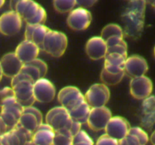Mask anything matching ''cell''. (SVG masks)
Here are the masks:
<instances>
[{"label":"cell","instance_id":"cell-16","mask_svg":"<svg viewBox=\"0 0 155 145\" xmlns=\"http://www.w3.org/2000/svg\"><path fill=\"white\" fill-rule=\"evenodd\" d=\"M130 128V123L125 118L121 116H112L107 122L104 131L106 134L119 141L126 137Z\"/></svg>","mask_w":155,"mask_h":145},{"label":"cell","instance_id":"cell-46","mask_svg":"<svg viewBox=\"0 0 155 145\" xmlns=\"http://www.w3.org/2000/svg\"><path fill=\"white\" fill-rule=\"evenodd\" d=\"M0 145H3L2 143V140H1V137H0Z\"/></svg>","mask_w":155,"mask_h":145},{"label":"cell","instance_id":"cell-31","mask_svg":"<svg viewBox=\"0 0 155 145\" xmlns=\"http://www.w3.org/2000/svg\"><path fill=\"white\" fill-rule=\"evenodd\" d=\"M54 9L59 13H68L77 5L76 0H53Z\"/></svg>","mask_w":155,"mask_h":145},{"label":"cell","instance_id":"cell-2","mask_svg":"<svg viewBox=\"0 0 155 145\" xmlns=\"http://www.w3.org/2000/svg\"><path fill=\"white\" fill-rule=\"evenodd\" d=\"M33 83L31 77L22 72L12 79L11 87L13 89L17 101L24 108L33 106L36 101L33 96Z\"/></svg>","mask_w":155,"mask_h":145},{"label":"cell","instance_id":"cell-44","mask_svg":"<svg viewBox=\"0 0 155 145\" xmlns=\"http://www.w3.org/2000/svg\"><path fill=\"white\" fill-rule=\"evenodd\" d=\"M5 2V0H0V8L4 5Z\"/></svg>","mask_w":155,"mask_h":145},{"label":"cell","instance_id":"cell-23","mask_svg":"<svg viewBox=\"0 0 155 145\" xmlns=\"http://www.w3.org/2000/svg\"><path fill=\"white\" fill-rule=\"evenodd\" d=\"M44 24H27L25 28V39L31 41L41 48L45 36L49 31Z\"/></svg>","mask_w":155,"mask_h":145},{"label":"cell","instance_id":"cell-14","mask_svg":"<svg viewBox=\"0 0 155 145\" xmlns=\"http://www.w3.org/2000/svg\"><path fill=\"white\" fill-rule=\"evenodd\" d=\"M130 91L132 96L136 99H145L152 93V81L145 75L132 78L130 83Z\"/></svg>","mask_w":155,"mask_h":145},{"label":"cell","instance_id":"cell-7","mask_svg":"<svg viewBox=\"0 0 155 145\" xmlns=\"http://www.w3.org/2000/svg\"><path fill=\"white\" fill-rule=\"evenodd\" d=\"M58 101L61 106L70 111L85 101L81 91L75 86H66L61 89L58 95Z\"/></svg>","mask_w":155,"mask_h":145},{"label":"cell","instance_id":"cell-26","mask_svg":"<svg viewBox=\"0 0 155 145\" xmlns=\"http://www.w3.org/2000/svg\"><path fill=\"white\" fill-rule=\"evenodd\" d=\"M90 110L91 107L86 101H84L77 107L70 110L69 113L73 120L77 121L81 124H84L87 122Z\"/></svg>","mask_w":155,"mask_h":145},{"label":"cell","instance_id":"cell-10","mask_svg":"<svg viewBox=\"0 0 155 145\" xmlns=\"http://www.w3.org/2000/svg\"><path fill=\"white\" fill-rule=\"evenodd\" d=\"M43 123V117L40 110L36 107H24L20 117L18 125L33 134L38 127Z\"/></svg>","mask_w":155,"mask_h":145},{"label":"cell","instance_id":"cell-17","mask_svg":"<svg viewBox=\"0 0 155 145\" xmlns=\"http://www.w3.org/2000/svg\"><path fill=\"white\" fill-rule=\"evenodd\" d=\"M148 70V64L143 57L138 54L127 57L125 62V74L131 78L145 76Z\"/></svg>","mask_w":155,"mask_h":145},{"label":"cell","instance_id":"cell-35","mask_svg":"<svg viewBox=\"0 0 155 145\" xmlns=\"http://www.w3.org/2000/svg\"><path fill=\"white\" fill-rule=\"evenodd\" d=\"M95 145H118V140L104 134L98 137Z\"/></svg>","mask_w":155,"mask_h":145},{"label":"cell","instance_id":"cell-40","mask_svg":"<svg viewBox=\"0 0 155 145\" xmlns=\"http://www.w3.org/2000/svg\"><path fill=\"white\" fill-rule=\"evenodd\" d=\"M21 0H10V8L12 11H15V8H16L17 5Z\"/></svg>","mask_w":155,"mask_h":145},{"label":"cell","instance_id":"cell-36","mask_svg":"<svg viewBox=\"0 0 155 145\" xmlns=\"http://www.w3.org/2000/svg\"><path fill=\"white\" fill-rule=\"evenodd\" d=\"M14 96H15V92L12 87H4L0 89V107L5 100Z\"/></svg>","mask_w":155,"mask_h":145},{"label":"cell","instance_id":"cell-47","mask_svg":"<svg viewBox=\"0 0 155 145\" xmlns=\"http://www.w3.org/2000/svg\"><path fill=\"white\" fill-rule=\"evenodd\" d=\"M154 57H155V47H154Z\"/></svg>","mask_w":155,"mask_h":145},{"label":"cell","instance_id":"cell-11","mask_svg":"<svg viewBox=\"0 0 155 145\" xmlns=\"http://www.w3.org/2000/svg\"><path fill=\"white\" fill-rule=\"evenodd\" d=\"M23 20L15 11L5 12L0 16V33L7 36H12L20 32Z\"/></svg>","mask_w":155,"mask_h":145},{"label":"cell","instance_id":"cell-33","mask_svg":"<svg viewBox=\"0 0 155 145\" xmlns=\"http://www.w3.org/2000/svg\"><path fill=\"white\" fill-rule=\"evenodd\" d=\"M129 131L134 134L139 139L142 145H146L149 140V137L146 131L140 127H131Z\"/></svg>","mask_w":155,"mask_h":145},{"label":"cell","instance_id":"cell-19","mask_svg":"<svg viewBox=\"0 0 155 145\" xmlns=\"http://www.w3.org/2000/svg\"><path fill=\"white\" fill-rule=\"evenodd\" d=\"M86 52L92 60H101L104 58L107 53V44L101 36H93L86 42Z\"/></svg>","mask_w":155,"mask_h":145},{"label":"cell","instance_id":"cell-48","mask_svg":"<svg viewBox=\"0 0 155 145\" xmlns=\"http://www.w3.org/2000/svg\"><path fill=\"white\" fill-rule=\"evenodd\" d=\"M128 1H132V0H128Z\"/></svg>","mask_w":155,"mask_h":145},{"label":"cell","instance_id":"cell-24","mask_svg":"<svg viewBox=\"0 0 155 145\" xmlns=\"http://www.w3.org/2000/svg\"><path fill=\"white\" fill-rule=\"evenodd\" d=\"M127 56L117 53H109L104 57L103 69L112 73H118L124 71L125 62Z\"/></svg>","mask_w":155,"mask_h":145},{"label":"cell","instance_id":"cell-8","mask_svg":"<svg viewBox=\"0 0 155 145\" xmlns=\"http://www.w3.org/2000/svg\"><path fill=\"white\" fill-rule=\"evenodd\" d=\"M71 121L69 111L62 106L53 107L45 116V123L50 125L54 131L67 128Z\"/></svg>","mask_w":155,"mask_h":145},{"label":"cell","instance_id":"cell-25","mask_svg":"<svg viewBox=\"0 0 155 145\" xmlns=\"http://www.w3.org/2000/svg\"><path fill=\"white\" fill-rule=\"evenodd\" d=\"M54 130L46 123H42L32 136V140L37 145H51L54 137Z\"/></svg>","mask_w":155,"mask_h":145},{"label":"cell","instance_id":"cell-29","mask_svg":"<svg viewBox=\"0 0 155 145\" xmlns=\"http://www.w3.org/2000/svg\"><path fill=\"white\" fill-rule=\"evenodd\" d=\"M125 75V71L118 72V73H112L102 69L101 72V80L102 83L106 85H115L121 82Z\"/></svg>","mask_w":155,"mask_h":145},{"label":"cell","instance_id":"cell-5","mask_svg":"<svg viewBox=\"0 0 155 145\" xmlns=\"http://www.w3.org/2000/svg\"><path fill=\"white\" fill-rule=\"evenodd\" d=\"M23 109L24 107L18 103L15 96L5 100L1 106L0 116L5 123L8 130L12 129L18 125Z\"/></svg>","mask_w":155,"mask_h":145},{"label":"cell","instance_id":"cell-9","mask_svg":"<svg viewBox=\"0 0 155 145\" xmlns=\"http://www.w3.org/2000/svg\"><path fill=\"white\" fill-rule=\"evenodd\" d=\"M92 17L88 9L78 7L69 12L67 24L74 31H83L90 26Z\"/></svg>","mask_w":155,"mask_h":145},{"label":"cell","instance_id":"cell-37","mask_svg":"<svg viewBox=\"0 0 155 145\" xmlns=\"http://www.w3.org/2000/svg\"><path fill=\"white\" fill-rule=\"evenodd\" d=\"M81 126H82L81 123H80L79 122H77V121H74L72 119V121H71V123L69 124V125H68V127L66 128V129H68V131H69L73 136H74L75 134H77L80 130H81Z\"/></svg>","mask_w":155,"mask_h":145},{"label":"cell","instance_id":"cell-27","mask_svg":"<svg viewBox=\"0 0 155 145\" xmlns=\"http://www.w3.org/2000/svg\"><path fill=\"white\" fill-rule=\"evenodd\" d=\"M107 46V53H117L127 56V44L124 40V38H111L105 41Z\"/></svg>","mask_w":155,"mask_h":145},{"label":"cell","instance_id":"cell-13","mask_svg":"<svg viewBox=\"0 0 155 145\" xmlns=\"http://www.w3.org/2000/svg\"><path fill=\"white\" fill-rule=\"evenodd\" d=\"M112 117V113L107 107L91 108L87 122L89 128L95 131L104 130L107 122Z\"/></svg>","mask_w":155,"mask_h":145},{"label":"cell","instance_id":"cell-22","mask_svg":"<svg viewBox=\"0 0 155 145\" xmlns=\"http://www.w3.org/2000/svg\"><path fill=\"white\" fill-rule=\"evenodd\" d=\"M48 71L46 63L41 59L36 58L35 60L24 63L21 72L27 74L34 82L41 78H44Z\"/></svg>","mask_w":155,"mask_h":145},{"label":"cell","instance_id":"cell-18","mask_svg":"<svg viewBox=\"0 0 155 145\" xmlns=\"http://www.w3.org/2000/svg\"><path fill=\"white\" fill-rule=\"evenodd\" d=\"M23 65V62L15 52L7 53L0 60V66L3 76L11 79L21 72Z\"/></svg>","mask_w":155,"mask_h":145},{"label":"cell","instance_id":"cell-20","mask_svg":"<svg viewBox=\"0 0 155 145\" xmlns=\"http://www.w3.org/2000/svg\"><path fill=\"white\" fill-rule=\"evenodd\" d=\"M40 48L31 41L24 39L17 46L15 53L23 63H27L37 58Z\"/></svg>","mask_w":155,"mask_h":145},{"label":"cell","instance_id":"cell-43","mask_svg":"<svg viewBox=\"0 0 155 145\" xmlns=\"http://www.w3.org/2000/svg\"><path fill=\"white\" fill-rule=\"evenodd\" d=\"M26 145H37V144H36V143H34V142L31 140H30V141H29Z\"/></svg>","mask_w":155,"mask_h":145},{"label":"cell","instance_id":"cell-34","mask_svg":"<svg viewBox=\"0 0 155 145\" xmlns=\"http://www.w3.org/2000/svg\"><path fill=\"white\" fill-rule=\"evenodd\" d=\"M118 145H142L139 139L133 133L129 131L124 138L118 141Z\"/></svg>","mask_w":155,"mask_h":145},{"label":"cell","instance_id":"cell-21","mask_svg":"<svg viewBox=\"0 0 155 145\" xmlns=\"http://www.w3.org/2000/svg\"><path fill=\"white\" fill-rule=\"evenodd\" d=\"M141 123L147 129L151 128L155 124V95H150L143 100Z\"/></svg>","mask_w":155,"mask_h":145},{"label":"cell","instance_id":"cell-30","mask_svg":"<svg viewBox=\"0 0 155 145\" xmlns=\"http://www.w3.org/2000/svg\"><path fill=\"white\" fill-rule=\"evenodd\" d=\"M74 136L68 131V129L56 131L51 145H73Z\"/></svg>","mask_w":155,"mask_h":145},{"label":"cell","instance_id":"cell-12","mask_svg":"<svg viewBox=\"0 0 155 145\" xmlns=\"http://www.w3.org/2000/svg\"><path fill=\"white\" fill-rule=\"evenodd\" d=\"M55 95L54 85L45 77L36 80L33 83V96L36 101L42 104L50 103L54 100Z\"/></svg>","mask_w":155,"mask_h":145},{"label":"cell","instance_id":"cell-38","mask_svg":"<svg viewBox=\"0 0 155 145\" xmlns=\"http://www.w3.org/2000/svg\"><path fill=\"white\" fill-rule=\"evenodd\" d=\"M97 2L98 0H76V3L79 7L86 9L92 7Z\"/></svg>","mask_w":155,"mask_h":145},{"label":"cell","instance_id":"cell-1","mask_svg":"<svg viewBox=\"0 0 155 145\" xmlns=\"http://www.w3.org/2000/svg\"><path fill=\"white\" fill-rule=\"evenodd\" d=\"M146 3L144 0H132L122 13L124 36L132 39H139L145 26Z\"/></svg>","mask_w":155,"mask_h":145},{"label":"cell","instance_id":"cell-4","mask_svg":"<svg viewBox=\"0 0 155 145\" xmlns=\"http://www.w3.org/2000/svg\"><path fill=\"white\" fill-rule=\"evenodd\" d=\"M68 42V38L64 33L49 30L44 39L41 48L51 57H60L64 54Z\"/></svg>","mask_w":155,"mask_h":145},{"label":"cell","instance_id":"cell-15","mask_svg":"<svg viewBox=\"0 0 155 145\" xmlns=\"http://www.w3.org/2000/svg\"><path fill=\"white\" fill-rule=\"evenodd\" d=\"M33 134L20 125L9 129L1 136L3 145H26L32 140Z\"/></svg>","mask_w":155,"mask_h":145},{"label":"cell","instance_id":"cell-6","mask_svg":"<svg viewBox=\"0 0 155 145\" xmlns=\"http://www.w3.org/2000/svg\"><path fill=\"white\" fill-rule=\"evenodd\" d=\"M110 90L104 83L92 85L84 95L85 101L91 108L105 106L110 99Z\"/></svg>","mask_w":155,"mask_h":145},{"label":"cell","instance_id":"cell-3","mask_svg":"<svg viewBox=\"0 0 155 145\" xmlns=\"http://www.w3.org/2000/svg\"><path fill=\"white\" fill-rule=\"evenodd\" d=\"M15 11L27 24H44L46 21L45 10L34 0H21Z\"/></svg>","mask_w":155,"mask_h":145},{"label":"cell","instance_id":"cell-45","mask_svg":"<svg viewBox=\"0 0 155 145\" xmlns=\"http://www.w3.org/2000/svg\"><path fill=\"white\" fill-rule=\"evenodd\" d=\"M151 6H152V7H153V8H154L155 9V2H154V4H153V5H151Z\"/></svg>","mask_w":155,"mask_h":145},{"label":"cell","instance_id":"cell-41","mask_svg":"<svg viewBox=\"0 0 155 145\" xmlns=\"http://www.w3.org/2000/svg\"><path fill=\"white\" fill-rule=\"evenodd\" d=\"M150 140H151V143H152V145H155V130L153 131L152 134H151V137H150Z\"/></svg>","mask_w":155,"mask_h":145},{"label":"cell","instance_id":"cell-32","mask_svg":"<svg viewBox=\"0 0 155 145\" xmlns=\"http://www.w3.org/2000/svg\"><path fill=\"white\" fill-rule=\"evenodd\" d=\"M73 145H94L90 136L83 130H80L73 138Z\"/></svg>","mask_w":155,"mask_h":145},{"label":"cell","instance_id":"cell-39","mask_svg":"<svg viewBox=\"0 0 155 145\" xmlns=\"http://www.w3.org/2000/svg\"><path fill=\"white\" fill-rule=\"evenodd\" d=\"M7 131H8L7 126H6L4 121H3L2 118L1 116H0V137L2 136Z\"/></svg>","mask_w":155,"mask_h":145},{"label":"cell","instance_id":"cell-28","mask_svg":"<svg viewBox=\"0 0 155 145\" xmlns=\"http://www.w3.org/2000/svg\"><path fill=\"white\" fill-rule=\"evenodd\" d=\"M124 31L120 26L116 24H110L105 26L101 30V37L106 41L113 37H124Z\"/></svg>","mask_w":155,"mask_h":145},{"label":"cell","instance_id":"cell-42","mask_svg":"<svg viewBox=\"0 0 155 145\" xmlns=\"http://www.w3.org/2000/svg\"><path fill=\"white\" fill-rule=\"evenodd\" d=\"M144 1L145 2V3H146V4H149V5H152L154 4L155 0H144Z\"/></svg>","mask_w":155,"mask_h":145}]
</instances>
